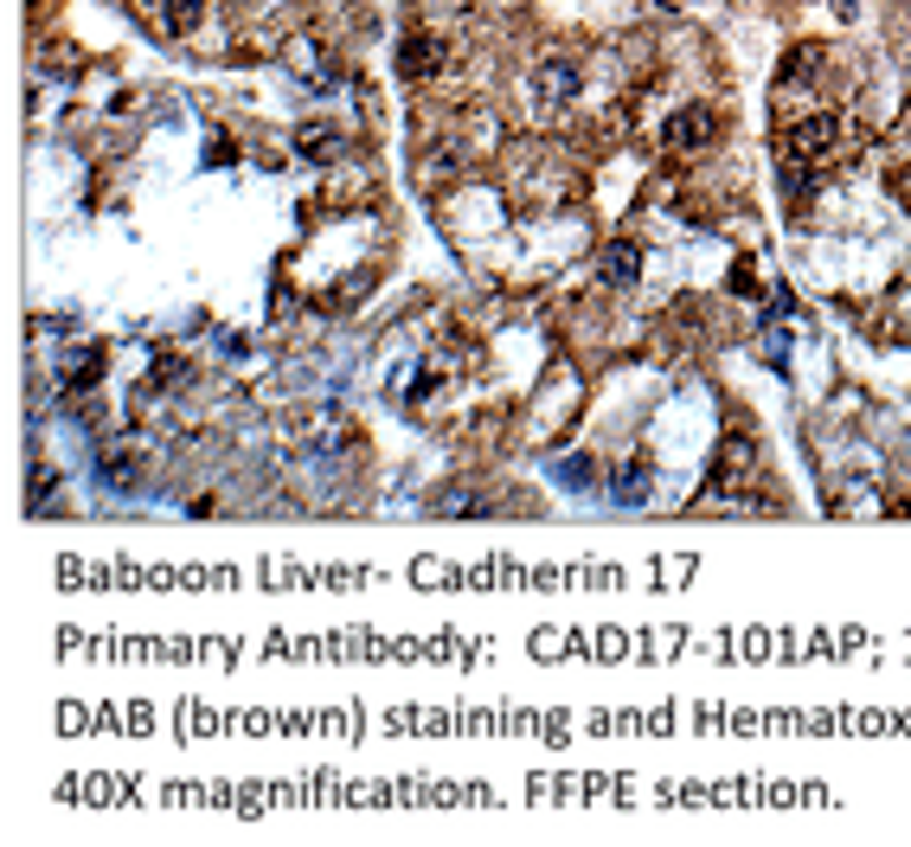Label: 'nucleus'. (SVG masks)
Segmentation results:
<instances>
[{"label": "nucleus", "mask_w": 911, "mask_h": 847, "mask_svg": "<svg viewBox=\"0 0 911 847\" xmlns=\"http://www.w3.org/2000/svg\"><path fill=\"white\" fill-rule=\"evenodd\" d=\"M835 136H842L835 116H809V123H796V129L783 136V154H789V161H815V154L835 148Z\"/></svg>", "instance_id": "1"}, {"label": "nucleus", "mask_w": 911, "mask_h": 847, "mask_svg": "<svg viewBox=\"0 0 911 847\" xmlns=\"http://www.w3.org/2000/svg\"><path fill=\"white\" fill-rule=\"evenodd\" d=\"M661 141H668L674 154H687V148H706V141H712V110H706V103H687V110H674V116H668V129H661Z\"/></svg>", "instance_id": "2"}, {"label": "nucleus", "mask_w": 911, "mask_h": 847, "mask_svg": "<svg viewBox=\"0 0 911 847\" xmlns=\"http://www.w3.org/2000/svg\"><path fill=\"white\" fill-rule=\"evenodd\" d=\"M597 277L610 282V289H630V282L642 277V251H635V244H623V238H617V244H604V257H597Z\"/></svg>", "instance_id": "3"}, {"label": "nucleus", "mask_w": 911, "mask_h": 847, "mask_svg": "<svg viewBox=\"0 0 911 847\" xmlns=\"http://www.w3.org/2000/svg\"><path fill=\"white\" fill-rule=\"evenodd\" d=\"M648 489H655V463H642V456H635V463H623V469L610 476V494H617L623 507H642V501H648Z\"/></svg>", "instance_id": "4"}, {"label": "nucleus", "mask_w": 911, "mask_h": 847, "mask_svg": "<svg viewBox=\"0 0 911 847\" xmlns=\"http://www.w3.org/2000/svg\"><path fill=\"white\" fill-rule=\"evenodd\" d=\"M436 65H443V46H436L430 33H412V39L398 46V71H405V77H430Z\"/></svg>", "instance_id": "5"}, {"label": "nucleus", "mask_w": 911, "mask_h": 847, "mask_svg": "<svg viewBox=\"0 0 911 847\" xmlns=\"http://www.w3.org/2000/svg\"><path fill=\"white\" fill-rule=\"evenodd\" d=\"M103 366H110L103 347H77V353H71V366L59 372V385H65V392H84V385H97V379H103Z\"/></svg>", "instance_id": "6"}, {"label": "nucleus", "mask_w": 911, "mask_h": 847, "mask_svg": "<svg viewBox=\"0 0 911 847\" xmlns=\"http://www.w3.org/2000/svg\"><path fill=\"white\" fill-rule=\"evenodd\" d=\"M540 90H546L553 103H565V97H578V65H565V59H553V65H540Z\"/></svg>", "instance_id": "7"}, {"label": "nucleus", "mask_w": 911, "mask_h": 847, "mask_svg": "<svg viewBox=\"0 0 911 847\" xmlns=\"http://www.w3.org/2000/svg\"><path fill=\"white\" fill-rule=\"evenodd\" d=\"M295 148H302L308 161H334V154H341V136H334V129H302Z\"/></svg>", "instance_id": "8"}, {"label": "nucleus", "mask_w": 911, "mask_h": 847, "mask_svg": "<svg viewBox=\"0 0 911 847\" xmlns=\"http://www.w3.org/2000/svg\"><path fill=\"white\" fill-rule=\"evenodd\" d=\"M206 20V0H167V33H193Z\"/></svg>", "instance_id": "9"}, {"label": "nucleus", "mask_w": 911, "mask_h": 847, "mask_svg": "<svg viewBox=\"0 0 911 847\" xmlns=\"http://www.w3.org/2000/svg\"><path fill=\"white\" fill-rule=\"evenodd\" d=\"M559 482H565V489H591V482H597L591 456H565V463H559Z\"/></svg>", "instance_id": "10"}, {"label": "nucleus", "mask_w": 911, "mask_h": 847, "mask_svg": "<svg viewBox=\"0 0 911 847\" xmlns=\"http://www.w3.org/2000/svg\"><path fill=\"white\" fill-rule=\"evenodd\" d=\"M430 507H436V514H482V501H476L469 489H443Z\"/></svg>", "instance_id": "11"}, {"label": "nucleus", "mask_w": 911, "mask_h": 847, "mask_svg": "<svg viewBox=\"0 0 911 847\" xmlns=\"http://www.w3.org/2000/svg\"><path fill=\"white\" fill-rule=\"evenodd\" d=\"M103 482H110V489H136V482H141L136 456H110V463H103Z\"/></svg>", "instance_id": "12"}]
</instances>
